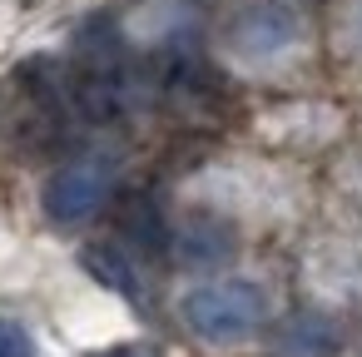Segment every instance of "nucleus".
Segmentation results:
<instances>
[{
	"mask_svg": "<svg viewBox=\"0 0 362 357\" xmlns=\"http://www.w3.org/2000/svg\"><path fill=\"white\" fill-rule=\"evenodd\" d=\"M179 317H184V327L194 337L218 342V347H233V342H248L263 327V293L253 283H243V278L199 283V288L184 293Z\"/></svg>",
	"mask_w": 362,
	"mask_h": 357,
	"instance_id": "nucleus-3",
	"label": "nucleus"
},
{
	"mask_svg": "<svg viewBox=\"0 0 362 357\" xmlns=\"http://www.w3.org/2000/svg\"><path fill=\"white\" fill-rule=\"evenodd\" d=\"M85 268H90L105 288H115L119 298L144 303V288H139V273H134V263H129L124 243H95V248L85 253Z\"/></svg>",
	"mask_w": 362,
	"mask_h": 357,
	"instance_id": "nucleus-10",
	"label": "nucleus"
},
{
	"mask_svg": "<svg viewBox=\"0 0 362 357\" xmlns=\"http://www.w3.org/2000/svg\"><path fill=\"white\" fill-rule=\"evenodd\" d=\"M337 342L342 337H337V322L327 312H288L268 337L273 357H332Z\"/></svg>",
	"mask_w": 362,
	"mask_h": 357,
	"instance_id": "nucleus-9",
	"label": "nucleus"
},
{
	"mask_svg": "<svg viewBox=\"0 0 362 357\" xmlns=\"http://www.w3.org/2000/svg\"><path fill=\"white\" fill-rule=\"evenodd\" d=\"M0 357H35L30 332H25L16 317H0Z\"/></svg>",
	"mask_w": 362,
	"mask_h": 357,
	"instance_id": "nucleus-11",
	"label": "nucleus"
},
{
	"mask_svg": "<svg viewBox=\"0 0 362 357\" xmlns=\"http://www.w3.org/2000/svg\"><path fill=\"white\" fill-rule=\"evenodd\" d=\"M169 253H174L184 268H218V263H228V258L238 253V233H233V223L218 218V213H189V218L174 228Z\"/></svg>",
	"mask_w": 362,
	"mask_h": 357,
	"instance_id": "nucleus-7",
	"label": "nucleus"
},
{
	"mask_svg": "<svg viewBox=\"0 0 362 357\" xmlns=\"http://www.w3.org/2000/svg\"><path fill=\"white\" fill-rule=\"evenodd\" d=\"M303 35V16L293 0H243L223 25V45L243 65H273L283 60Z\"/></svg>",
	"mask_w": 362,
	"mask_h": 357,
	"instance_id": "nucleus-4",
	"label": "nucleus"
},
{
	"mask_svg": "<svg viewBox=\"0 0 362 357\" xmlns=\"http://www.w3.org/2000/svg\"><path fill=\"white\" fill-rule=\"evenodd\" d=\"M169 238H174V233L164 228L159 199H154L149 189H129L124 204H119V243H124L129 253H139V258H154V253L169 248Z\"/></svg>",
	"mask_w": 362,
	"mask_h": 357,
	"instance_id": "nucleus-8",
	"label": "nucleus"
},
{
	"mask_svg": "<svg viewBox=\"0 0 362 357\" xmlns=\"http://www.w3.org/2000/svg\"><path fill=\"white\" fill-rule=\"evenodd\" d=\"M149 85L159 90V100L189 110V105H199V100L209 95L214 75H209L204 55H199L189 40H169V45H159V55L149 60Z\"/></svg>",
	"mask_w": 362,
	"mask_h": 357,
	"instance_id": "nucleus-6",
	"label": "nucleus"
},
{
	"mask_svg": "<svg viewBox=\"0 0 362 357\" xmlns=\"http://www.w3.org/2000/svg\"><path fill=\"white\" fill-rule=\"evenodd\" d=\"M70 100L85 119L115 124L129 115L134 100V70L124 55V40L110 21H90L75 35V65H70Z\"/></svg>",
	"mask_w": 362,
	"mask_h": 357,
	"instance_id": "nucleus-1",
	"label": "nucleus"
},
{
	"mask_svg": "<svg viewBox=\"0 0 362 357\" xmlns=\"http://www.w3.org/2000/svg\"><path fill=\"white\" fill-rule=\"evenodd\" d=\"M70 90L45 65H21L0 85V139L21 154H45L70 134Z\"/></svg>",
	"mask_w": 362,
	"mask_h": 357,
	"instance_id": "nucleus-2",
	"label": "nucleus"
},
{
	"mask_svg": "<svg viewBox=\"0 0 362 357\" xmlns=\"http://www.w3.org/2000/svg\"><path fill=\"white\" fill-rule=\"evenodd\" d=\"M110 194H115V164H110L105 154H85V159L60 164V169L45 179L40 204H45V213H50L55 223L75 228V223H90V218L110 204Z\"/></svg>",
	"mask_w": 362,
	"mask_h": 357,
	"instance_id": "nucleus-5",
	"label": "nucleus"
},
{
	"mask_svg": "<svg viewBox=\"0 0 362 357\" xmlns=\"http://www.w3.org/2000/svg\"><path fill=\"white\" fill-rule=\"evenodd\" d=\"M100 357H159V352H149V347H110Z\"/></svg>",
	"mask_w": 362,
	"mask_h": 357,
	"instance_id": "nucleus-12",
	"label": "nucleus"
}]
</instances>
